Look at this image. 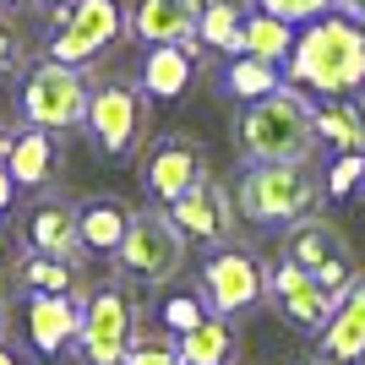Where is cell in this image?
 Segmentation results:
<instances>
[{"label":"cell","instance_id":"d4e9b609","mask_svg":"<svg viewBox=\"0 0 365 365\" xmlns=\"http://www.w3.org/2000/svg\"><path fill=\"white\" fill-rule=\"evenodd\" d=\"M224 88L235 93V98H267V93H278L284 88V76H278V66L273 61H257V55H235L229 61V71H224Z\"/></svg>","mask_w":365,"mask_h":365},{"label":"cell","instance_id":"3957f363","mask_svg":"<svg viewBox=\"0 0 365 365\" xmlns=\"http://www.w3.org/2000/svg\"><path fill=\"white\" fill-rule=\"evenodd\" d=\"M322 185L311 164H251L245 180L235 185V207L251 224H300L317 213Z\"/></svg>","mask_w":365,"mask_h":365},{"label":"cell","instance_id":"d6986e66","mask_svg":"<svg viewBox=\"0 0 365 365\" xmlns=\"http://www.w3.org/2000/svg\"><path fill=\"white\" fill-rule=\"evenodd\" d=\"M175 354H180L185 365H235V354H240V338H235V327H229V317H207L191 327V333L175 338Z\"/></svg>","mask_w":365,"mask_h":365},{"label":"cell","instance_id":"7c38bea8","mask_svg":"<svg viewBox=\"0 0 365 365\" xmlns=\"http://www.w3.org/2000/svg\"><path fill=\"white\" fill-rule=\"evenodd\" d=\"M267 300H273L278 317L294 322L300 333H322V327L333 322V305H338L333 294L322 289L305 267H294V262H278L273 273H267Z\"/></svg>","mask_w":365,"mask_h":365},{"label":"cell","instance_id":"60d3db41","mask_svg":"<svg viewBox=\"0 0 365 365\" xmlns=\"http://www.w3.org/2000/svg\"><path fill=\"white\" fill-rule=\"evenodd\" d=\"M360 185H365V180H360Z\"/></svg>","mask_w":365,"mask_h":365},{"label":"cell","instance_id":"f1b7e54d","mask_svg":"<svg viewBox=\"0 0 365 365\" xmlns=\"http://www.w3.org/2000/svg\"><path fill=\"white\" fill-rule=\"evenodd\" d=\"M207 317V305H202V294H175V300H164V333H191L197 322Z\"/></svg>","mask_w":365,"mask_h":365},{"label":"cell","instance_id":"277c9868","mask_svg":"<svg viewBox=\"0 0 365 365\" xmlns=\"http://www.w3.org/2000/svg\"><path fill=\"white\" fill-rule=\"evenodd\" d=\"M115 267H120L125 284H169L185 267V235L175 229V218L164 207H142V213H131V229L115 251Z\"/></svg>","mask_w":365,"mask_h":365},{"label":"cell","instance_id":"9a60e30c","mask_svg":"<svg viewBox=\"0 0 365 365\" xmlns=\"http://www.w3.org/2000/svg\"><path fill=\"white\" fill-rule=\"evenodd\" d=\"M82 305H88V294H33L28 300V344L38 354H61L66 344H71L76 333H82Z\"/></svg>","mask_w":365,"mask_h":365},{"label":"cell","instance_id":"9c48e42d","mask_svg":"<svg viewBox=\"0 0 365 365\" xmlns=\"http://www.w3.org/2000/svg\"><path fill=\"white\" fill-rule=\"evenodd\" d=\"M175 218V229L185 235V245H235V224H240V207H235V191L213 180V175H202L180 202H169L164 207Z\"/></svg>","mask_w":365,"mask_h":365},{"label":"cell","instance_id":"f546056e","mask_svg":"<svg viewBox=\"0 0 365 365\" xmlns=\"http://www.w3.org/2000/svg\"><path fill=\"white\" fill-rule=\"evenodd\" d=\"M360 180H365V153H338L333 175H327V191H333V197H349Z\"/></svg>","mask_w":365,"mask_h":365},{"label":"cell","instance_id":"52a82bcc","mask_svg":"<svg viewBox=\"0 0 365 365\" xmlns=\"http://www.w3.org/2000/svg\"><path fill=\"white\" fill-rule=\"evenodd\" d=\"M137 338V300L125 294V284H104L82 305V360L88 365H125V349Z\"/></svg>","mask_w":365,"mask_h":365},{"label":"cell","instance_id":"5bb4252c","mask_svg":"<svg viewBox=\"0 0 365 365\" xmlns=\"http://www.w3.org/2000/svg\"><path fill=\"white\" fill-rule=\"evenodd\" d=\"M202 6L207 0H137V11H131V33H137L148 49L158 44H185L197 55V22H202Z\"/></svg>","mask_w":365,"mask_h":365},{"label":"cell","instance_id":"836d02e7","mask_svg":"<svg viewBox=\"0 0 365 365\" xmlns=\"http://www.w3.org/2000/svg\"><path fill=\"white\" fill-rule=\"evenodd\" d=\"M0 365H22V360H16V349H6V344H0Z\"/></svg>","mask_w":365,"mask_h":365},{"label":"cell","instance_id":"d590c367","mask_svg":"<svg viewBox=\"0 0 365 365\" xmlns=\"http://www.w3.org/2000/svg\"><path fill=\"white\" fill-rule=\"evenodd\" d=\"M6 327H11V317H6V300H0V344H6Z\"/></svg>","mask_w":365,"mask_h":365},{"label":"cell","instance_id":"d6a6232c","mask_svg":"<svg viewBox=\"0 0 365 365\" xmlns=\"http://www.w3.org/2000/svg\"><path fill=\"white\" fill-rule=\"evenodd\" d=\"M333 11H344L349 22H360V16H365V0H333Z\"/></svg>","mask_w":365,"mask_h":365},{"label":"cell","instance_id":"8fae6325","mask_svg":"<svg viewBox=\"0 0 365 365\" xmlns=\"http://www.w3.org/2000/svg\"><path fill=\"white\" fill-rule=\"evenodd\" d=\"M207 169H202V153L191 137H158L148 148V158H142V185H148V197L158 202V207H169V202H180L191 185L202 180Z\"/></svg>","mask_w":365,"mask_h":365},{"label":"cell","instance_id":"8d00e7d4","mask_svg":"<svg viewBox=\"0 0 365 365\" xmlns=\"http://www.w3.org/2000/svg\"><path fill=\"white\" fill-rule=\"evenodd\" d=\"M38 6H55V11H66V6H76V0H38Z\"/></svg>","mask_w":365,"mask_h":365},{"label":"cell","instance_id":"ffe728a7","mask_svg":"<svg viewBox=\"0 0 365 365\" xmlns=\"http://www.w3.org/2000/svg\"><path fill=\"white\" fill-rule=\"evenodd\" d=\"M344 257V235H338L327 218H300V224H289V235H284V262H294V267H305V273H317L322 262Z\"/></svg>","mask_w":365,"mask_h":365},{"label":"cell","instance_id":"7a4b0ae2","mask_svg":"<svg viewBox=\"0 0 365 365\" xmlns=\"http://www.w3.org/2000/svg\"><path fill=\"white\" fill-rule=\"evenodd\" d=\"M235 142L251 164H311L317 153V104L305 98L300 88L267 93V98H251L235 120Z\"/></svg>","mask_w":365,"mask_h":365},{"label":"cell","instance_id":"6da1fadb","mask_svg":"<svg viewBox=\"0 0 365 365\" xmlns=\"http://www.w3.org/2000/svg\"><path fill=\"white\" fill-rule=\"evenodd\" d=\"M289 88L317 98H360L365 93V28L344 11H327L294 33L289 49Z\"/></svg>","mask_w":365,"mask_h":365},{"label":"cell","instance_id":"cb8c5ba5","mask_svg":"<svg viewBox=\"0 0 365 365\" xmlns=\"http://www.w3.org/2000/svg\"><path fill=\"white\" fill-rule=\"evenodd\" d=\"M240 28H245V11L235 0H207V6H202V22H197V38L207 49L240 55Z\"/></svg>","mask_w":365,"mask_h":365},{"label":"cell","instance_id":"44dd1931","mask_svg":"<svg viewBox=\"0 0 365 365\" xmlns=\"http://www.w3.org/2000/svg\"><path fill=\"white\" fill-rule=\"evenodd\" d=\"M191 49L185 44H158L148 49V61H142V93L148 98H180L191 88Z\"/></svg>","mask_w":365,"mask_h":365},{"label":"cell","instance_id":"4316f807","mask_svg":"<svg viewBox=\"0 0 365 365\" xmlns=\"http://www.w3.org/2000/svg\"><path fill=\"white\" fill-rule=\"evenodd\" d=\"M125 365H185L175 354V338H153V333H137L131 349H125Z\"/></svg>","mask_w":365,"mask_h":365},{"label":"cell","instance_id":"2e32d148","mask_svg":"<svg viewBox=\"0 0 365 365\" xmlns=\"http://www.w3.org/2000/svg\"><path fill=\"white\" fill-rule=\"evenodd\" d=\"M28 240H33L38 257H55V262H66V267H82V262H88V245L76 235V207L71 202H38V213H33V224H28Z\"/></svg>","mask_w":365,"mask_h":365},{"label":"cell","instance_id":"74e56055","mask_svg":"<svg viewBox=\"0 0 365 365\" xmlns=\"http://www.w3.org/2000/svg\"><path fill=\"white\" fill-rule=\"evenodd\" d=\"M0 273H6V240H0Z\"/></svg>","mask_w":365,"mask_h":365},{"label":"cell","instance_id":"7402d4cb","mask_svg":"<svg viewBox=\"0 0 365 365\" xmlns=\"http://www.w3.org/2000/svg\"><path fill=\"white\" fill-rule=\"evenodd\" d=\"M317 137L333 142V153H365V104L360 98L317 104Z\"/></svg>","mask_w":365,"mask_h":365},{"label":"cell","instance_id":"30bf717a","mask_svg":"<svg viewBox=\"0 0 365 365\" xmlns=\"http://www.w3.org/2000/svg\"><path fill=\"white\" fill-rule=\"evenodd\" d=\"M88 131L109 158H125L142 137V93L131 82H104L88 98Z\"/></svg>","mask_w":365,"mask_h":365},{"label":"cell","instance_id":"f35d334b","mask_svg":"<svg viewBox=\"0 0 365 365\" xmlns=\"http://www.w3.org/2000/svg\"><path fill=\"white\" fill-rule=\"evenodd\" d=\"M0 153H6V137H0Z\"/></svg>","mask_w":365,"mask_h":365},{"label":"cell","instance_id":"e575fe53","mask_svg":"<svg viewBox=\"0 0 365 365\" xmlns=\"http://www.w3.org/2000/svg\"><path fill=\"white\" fill-rule=\"evenodd\" d=\"M22 6H33V0H0V11H22Z\"/></svg>","mask_w":365,"mask_h":365},{"label":"cell","instance_id":"484cf974","mask_svg":"<svg viewBox=\"0 0 365 365\" xmlns=\"http://www.w3.org/2000/svg\"><path fill=\"white\" fill-rule=\"evenodd\" d=\"M71 278H76V267H66V262H55V257H38V251H28V257L16 262V284L33 289V294H66Z\"/></svg>","mask_w":365,"mask_h":365},{"label":"cell","instance_id":"ab89813d","mask_svg":"<svg viewBox=\"0 0 365 365\" xmlns=\"http://www.w3.org/2000/svg\"><path fill=\"white\" fill-rule=\"evenodd\" d=\"M360 28H365V16H360Z\"/></svg>","mask_w":365,"mask_h":365},{"label":"cell","instance_id":"e0dca14e","mask_svg":"<svg viewBox=\"0 0 365 365\" xmlns=\"http://www.w3.org/2000/svg\"><path fill=\"white\" fill-rule=\"evenodd\" d=\"M0 164L11 169L16 191H44L49 180H55V142H49V131H38V125H28V131H16V137H6V153H0Z\"/></svg>","mask_w":365,"mask_h":365},{"label":"cell","instance_id":"603a6c76","mask_svg":"<svg viewBox=\"0 0 365 365\" xmlns=\"http://www.w3.org/2000/svg\"><path fill=\"white\" fill-rule=\"evenodd\" d=\"M294 49V28L273 11H245V28H240V55H257V61H273L284 66Z\"/></svg>","mask_w":365,"mask_h":365},{"label":"cell","instance_id":"83f0119b","mask_svg":"<svg viewBox=\"0 0 365 365\" xmlns=\"http://www.w3.org/2000/svg\"><path fill=\"white\" fill-rule=\"evenodd\" d=\"M257 11H273V16H284L289 28H305V22H317V16L333 11V0H257Z\"/></svg>","mask_w":365,"mask_h":365},{"label":"cell","instance_id":"4fadbf2b","mask_svg":"<svg viewBox=\"0 0 365 365\" xmlns=\"http://www.w3.org/2000/svg\"><path fill=\"white\" fill-rule=\"evenodd\" d=\"M317 365H360L365 360V273H354V284L338 294L333 322L322 327Z\"/></svg>","mask_w":365,"mask_h":365},{"label":"cell","instance_id":"1f68e13d","mask_svg":"<svg viewBox=\"0 0 365 365\" xmlns=\"http://www.w3.org/2000/svg\"><path fill=\"white\" fill-rule=\"evenodd\" d=\"M11 197H16V180H11V169L0 164V218L11 213Z\"/></svg>","mask_w":365,"mask_h":365},{"label":"cell","instance_id":"ba28073f","mask_svg":"<svg viewBox=\"0 0 365 365\" xmlns=\"http://www.w3.org/2000/svg\"><path fill=\"white\" fill-rule=\"evenodd\" d=\"M125 28L120 0H76L55 11V38H49V61L61 66H88L104 44H115Z\"/></svg>","mask_w":365,"mask_h":365},{"label":"cell","instance_id":"4dcf8cb0","mask_svg":"<svg viewBox=\"0 0 365 365\" xmlns=\"http://www.w3.org/2000/svg\"><path fill=\"white\" fill-rule=\"evenodd\" d=\"M16 55H22V44H16V33H11V22L0 16V76L16 66Z\"/></svg>","mask_w":365,"mask_h":365},{"label":"cell","instance_id":"8992f818","mask_svg":"<svg viewBox=\"0 0 365 365\" xmlns=\"http://www.w3.org/2000/svg\"><path fill=\"white\" fill-rule=\"evenodd\" d=\"M202 305L213 311V317H245V311H257L267 300V267H262L251 251L240 245H218L213 257L202 262Z\"/></svg>","mask_w":365,"mask_h":365},{"label":"cell","instance_id":"ac0fdd59","mask_svg":"<svg viewBox=\"0 0 365 365\" xmlns=\"http://www.w3.org/2000/svg\"><path fill=\"white\" fill-rule=\"evenodd\" d=\"M125 229H131V213L109 197H88L76 207V235L88 245V257H115L120 240H125Z\"/></svg>","mask_w":365,"mask_h":365},{"label":"cell","instance_id":"5b68a950","mask_svg":"<svg viewBox=\"0 0 365 365\" xmlns=\"http://www.w3.org/2000/svg\"><path fill=\"white\" fill-rule=\"evenodd\" d=\"M88 98H93V88L82 82V71L61 66V61H38L28 71V82H22V115L38 131H76V125H88Z\"/></svg>","mask_w":365,"mask_h":365}]
</instances>
